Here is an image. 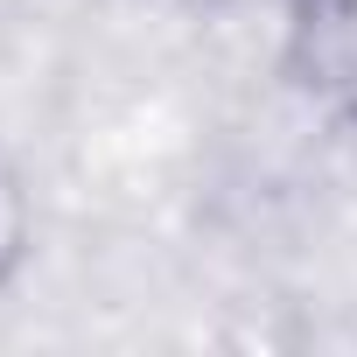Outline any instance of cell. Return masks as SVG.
Here are the masks:
<instances>
[{
    "instance_id": "6da1fadb",
    "label": "cell",
    "mask_w": 357,
    "mask_h": 357,
    "mask_svg": "<svg viewBox=\"0 0 357 357\" xmlns=\"http://www.w3.org/2000/svg\"><path fill=\"white\" fill-rule=\"evenodd\" d=\"M8 252H15V211L0 204V259H8Z\"/></svg>"
}]
</instances>
